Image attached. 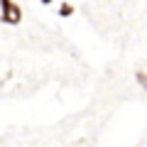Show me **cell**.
<instances>
[{
	"mask_svg": "<svg viewBox=\"0 0 147 147\" xmlns=\"http://www.w3.org/2000/svg\"><path fill=\"white\" fill-rule=\"evenodd\" d=\"M135 79H137V84H140L142 88L147 91V71H142V69H137V74H135Z\"/></svg>",
	"mask_w": 147,
	"mask_h": 147,
	"instance_id": "obj_3",
	"label": "cell"
},
{
	"mask_svg": "<svg viewBox=\"0 0 147 147\" xmlns=\"http://www.w3.org/2000/svg\"><path fill=\"white\" fill-rule=\"evenodd\" d=\"M39 3H42V5H52L54 0H39Z\"/></svg>",
	"mask_w": 147,
	"mask_h": 147,
	"instance_id": "obj_4",
	"label": "cell"
},
{
	"mask_svg": "<svg viewBox=\"0 0 147 147\" xmlns=\"http://www.w3.org/2000/svg\"><path fill=\"white\" fill-rule=\"evenodd\" d=\"M0 22L3 25H20L22 22V7L15 0H0Z\"/></svg>",
	"mask_w": 147,
	"mask_h": 147,
	"instance_id": "obj_1",
	"label": "cell"
},
{
	"mask_svg": "<svg viewBox=\"0 0 147 147\" xmlns=\"http://www.w3.org/2000/svg\"><path fill=\"white\" fill-rule=\"evenodd\" d=\"M74 15V5L71 3H61V7H59V17H71Z\"/></svg>",
	"mask_w": 147,
	"mask_h": 147,
	"instance_id": "obj_2",
	"label": "cell"
}]
</instances>
